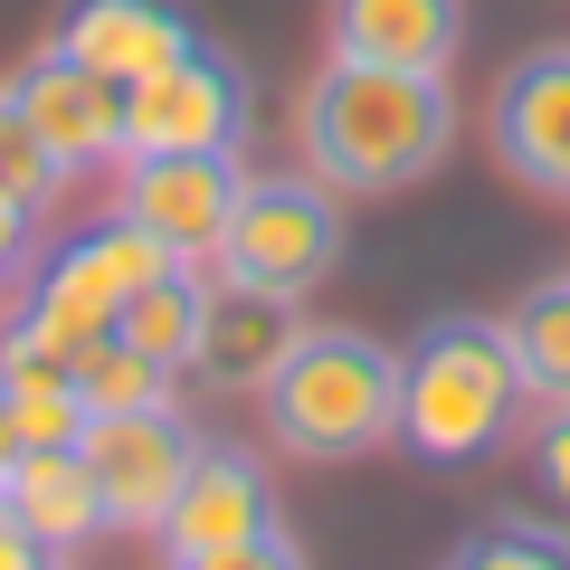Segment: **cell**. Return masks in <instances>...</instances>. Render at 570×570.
<instances>
[{"instance_id": "6da1fadb", "label": "cell", "mask_w": 570, "mask_h": 570, "mask_svg": "<svg viewBox=\"0 0 570 570\" xmlns=\"http://www.w3.org/2000/svg\"><path fill=\"white\" fill-rule=\"evenodd\" d=\"M456 86L438 67H362L324 58V77L295 105V153L343 200H400L456 153Z\"/></svg>"}, {"instance_id": "7a4b0ae2", "label": "cell", "mask_w": 570, "mask_h": 570, "mask_svg": "<svg viewBox=\"0 0 570 570\" xmlns=\"http://www.w3.org/2000/svg\"><path fill=\"white\" fill-rule=\"evenodd\" d=\"M257 428L295 466H362L400 448V352L362 324H295L285 362L257 381Z\"/></svg>"}, {"instance_id": "3957f363", "label": "cell", "mask_w": 570, "mask_h": 570, "mask_svg": "<svg viewBox=\"0 0 570 570\" xmlns=\"http://www.w3.org/2000/svg\"><path fill=\"white\" fill-rule=\"evenodd\" d=\"M523 419L504 314H428L400 352V448L419 466H485Z\"/></svg>"}, {"instance_id": "277c9868", "label": "cell", "mask_w": 570, "mask_h": 570, "mask_svg": "<svg viewBox=\"0 0 570 570\" xmlns=\"http://www.w3.org/2000/svg\"><path fill=\"white\" fill-rule=\"evenodd\" d=\"M153 542L181 570H295L305 561L266 466L247 448H228V438H200V456H190V475H181V494H171Z\"/></svg>"}, {"instance_id": "5b68a950", "label": "cell", "mask_w": 570, "mask_h": 570, "mask_svg": "<svg viewBox=\"0 0 570 570\" xmlns=\"http://www.w3.org/2000/svg\"><path fill=\"white\" fill-rule=\"evenodd\" d=\"M333 266H343V190H324L314 171H247L219 247H209V276L305 305Z\"/></svg>"}, {"instance_id": "8992f818", "label": "cell", "mask_w": 570, "mask_h": 570, "mask_svg": "<svg viewBox=\"0 0 570 570\" xmlns=\"http://www.w3.org/2000/svg\"><path fill=\"white\" fill-rule=\"evenodd\" d=\"M77 456H86V475H96L105 532H163L171 494H181L190 456H200V428H190L171 400H153V409H105V419H86Z\"/></svg>"}, {"instance_id": "52a82bcc", "label": "cell", "mask_w": 570, "mask_h": 570, "mask_svg": "<svg viewBox=\"0 0 570 570\" xmlns=\"http://www.w3.org/2000/svg\"><path fill=\"white\" fill-rule=\"evenodd\" d=\"M238 190H247L238 142H209V153H124L115 163V219L153 228L181 266H209Z\"/></svg>"}, {"instance_id": "ba28073f", "label": "cell", "mask_w": 570, "mask_h": 570, "mask_svg": "<svg viewBox=\"0 0 570 570\" xmlns=\"http://www.w3.org/2000/svg\"><path fill=\"white\" fill-rule=\"evenodd\" d=\"M247 67L228 48H190V58L153 67L124 86V153H209V142H247Z\"/></svg>"}, {"instance_id": "9c48e42d", "label": "cell", "mask_w": 570, "mask_h": 570, "mask_svg": "<svg viewBox=\"0 0 570 570\" xmlns=\"http://www.w3.org/2000/svg\"><path fill=\"white\" fill-rule=\"evenodd\" d=\"M485 142L494 163L542 200H570V39L523 48L485 96Z\"/></svg>"}, {"instance_id": "30bf717a", "label": "cell", "mask_w": 570, "mask_h": 570, "mask_svg": "<svg viewBox=\"0 0 570 570\" xmlns=\"http://www.w3.org/2000/svg\"><path fill=\"white\" fill-rule=\"evenodd\" d=\"M10 96H20V115L39 124V142L58 153L67 171L124 163V86H115V77H96V67H77L58 39L29 48V67L10 77Z\"/></svg>"}, {"instance_id": "8fae6325", "label": "cell", "mask_w": 570, "mask_h": 570, "mask_svg": "<svg viewBox=\"0 0 570 570\" xmlns=\"http://www.w3.org/2000/svg\"><path fill=\"white\" fill-rule=\"evenodd\" d=\"M48 39L77 67L134 86V77H153V67L190 58V48H200V20H190V0H58V29H48Z\"/></svg>"}, {"instance_id": "7c38bea8", "label": "cell", "mask_w": 570, "mask_h": 570, "mask_svg": "<svg viewBox=\"0 0 570 570\" xmlns=\"http://www.w3.org/2000/svg\"><path fill=\"white\" fill-rule=\"evenodd\" d=\"M456 48H466V0H324V58L448 77Z\"/></svg>"}, {"instance_id": "4fadbf2b", "label": "cell", "mask_w": 570, "mask_h": 570, "mask_svg": "<svg viewBox=\"0 0 570 570\" xmlns=\"http://www.w3.org/2000/svg\"><path fill=\"white\" fill-rule=\"evenodd\" d=\"M305 314L285 305V295H257V285H209L200 305V343H190V381L209 390H257L266 371L285 362Z\"/></svg>"}, {"instance_id": "5bb4252c", "label": "cell", "mask_w": 570, "mask_h": 570, "mask_svg": "<svg viewBox=\"0 0 570 570\" xmlns=\"http://www.w3.org/2000/svg\"><path fill=\"white\" fill-rule=\"evenodd\" d=\"M0 513H20V523L48 542V561H77V551L105 532L96 475H86L77 448H20L10 466H0Z\"/></svg>"}, {"instance_id": "9a60e30c", "label": "cell", "mask_w": 570, "mask_h": 570, "mask_svg": "<svg viewBox=\"0 0 570 570\" xmlns=\"http://www.w3.org/2000/svg\"><path fill=\"white\" fill-rule=\"evenodd\" d=\"M504 343H513V371H523V400H570V276H542L513 295L504 314Z\"/></svg>"}, {"instance_id": "2e32d148", "label": "cell", "mask_w": 570, "mask_h": 570, "mask_svg": "<svg viewBox=\"0 0 570 570\" xmlns=\"http://www.w3.org/2000/svg\"><path fill=\"white\" fill-rule=\"evenodd\" d=\"M200 305H209L200 266H171V276H153L142 295H124L115 333L142 352V362H163L171 381H181V371H190V343H200Z\"/></svg>"}, {"instance_id": "e0dca14e", "label": "cell", "mask_w": 570, "mask_h": 570, "mask_svg": "<svg viewBox=\"0 0 570 570\" xmlns=\"http://www.w3.org/2000/svg\"><path fill=\"white\" fill-rule=\"evenodd\" d=\"M0 381H10L20 448H77V438H86V390H77V371H58V362H0Z\"/></svg>"}, {"instance_id": "ac0fdd59", "label": "cell", "mask_w": 570, "mask_h": 570, "mask_svg": "<svg viewBox=\"0 0 570 570\" xmlns=\"http://www.w3.org/2000/svg\"><path fill=\"white\" fill-rule=\"evenodd\" d=\"M77 390H86V419H105V409H153V400H171V371L142 362L124 333H96V343L77 352Z\"/></svg>"}, {"instance_id": "d6986e66", "label": "cell", "mask_w": 570, "mask_h": 570, "mask_svg": "<svg viewBox=\"0 0 570 570\" xmlns=\"http://www.w3.org/2000/svg\"><path fill=\"white\" fill-rule=\"evenodd\" d=\"M0 181L20 190V200L39 209V219H48V209H58V190L77 181V171H67L58 153H48V142H39V124L20 115V96H10V86H0Z\"/></svg>"}, {"instance_id": "ffe728a7", "label": "cell", "mask_w": 570, "mask_h": 570, "mask_svg": "<svg viewBox=\"0 0 570 570\" xmlns=\"http://www.w3.org/2000/svg\"><path fill=\"white\" fill-rule=\"evenodd\" d=\"M570 561V532L532 523V513H494L475 542H456V570H561Z\"/></svg>"}, {"instance_id": "44dd1931", "label": "cell", "mask_w": 570, "mask_h": 570, "mask_svg": "<svg viewBox=\"0 0 570 570\" xmlns=\"http://www.w3.org/2000/svg\"><path fill=\"white\" fill-rule=\"evenodd\" d=\"M523 456H532V485H542L551 504L570 513V400L542 409V428H532V448H523Z\"/></svg>"}, {"instance_id": "7402d4cb", "label": "cell", "mask_w": 570, "mask_h": 570, "mask_svg": "<svg viewBox=\"0 0 570 570\" xmlns=\"http://www.w3.org/2000/svg\"><path fill=\"white\" fill-rule=\"evenodd\" d=\"M29 266H39V209L0 181V276H29Z\"/></svg>"}, {"instance_id": "603a6c76", "label": "cell", "mask_w": 570, "mask_h": 570, "mask_svg": "<svg viewBox=\"0 0 570 570\" xmlns=\"http://www.w3.org/2000/svg\"><path fill=\"white\" fill-rule=\"evenodd\" d=\"M39 561H48V542L20 523V513H0V570H39Z\"/></svg>"}, {"instance_id": "cb8c5ba5", "label": "cell", "mask_w": 570, "mask_h": 570, "mask_svg": "<svg viewBox=\"0 0 570 570\" xmlns=\"http://www.w3.org/2000/svg\"><path fill=\"white\" fill-rule=\"evenodd\" d=\"M20 456V419H10V381H0V466Z\"/></svg>"}, {"instance_id": "d4e9b609", "label": "cell", "mask_w": 570, "mask_h": 570, "mask_svg": "<svg viewBox=\"0 0 570 570\" xmlns=\"http://www.w3.org/2000/svg\"><path fill=\"white\" fill-rule=\"evenodd\" d=\"M0 295H10V276H0Z\"/></svg>"}]
</instances>
